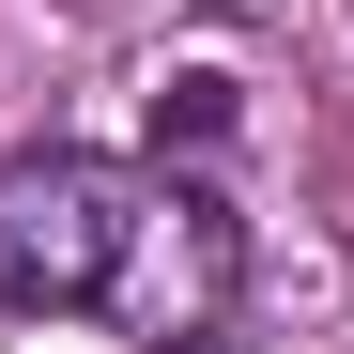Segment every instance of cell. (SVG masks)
Segmentation results:
<instances>
[{
    "mask_svg": "<svg viewBox=\"0 0 354 354\" xmlns=\"http://www.w3.org/2000/svg\"><path fill=\"white\" fill-rule=\"evenodd\" d=\"M154 124H185V139H216V124H231V77H169V93H154Z\"/></svg>",
    "mask_w": 354,
    "mask_h": 354,
    "instance_id": "2",
    "label": "cell"
},
{
    "mask_svg": "<svg viewBox=\"0 0 354 354\" xmlns=\"http://www.w3.org/2000/svg\"><path fill=\"white\" fill-rule=\"evenodd\" d=\"M0 308L108 324L139 354H216L247 308V216L169 154H77L46 139L0 169Z\"/></svg>",
    "mask_w": 354,
    "mask_h": 354,
    "instance_id": "1",
    "label": "cell"
}]
</instances>
